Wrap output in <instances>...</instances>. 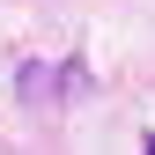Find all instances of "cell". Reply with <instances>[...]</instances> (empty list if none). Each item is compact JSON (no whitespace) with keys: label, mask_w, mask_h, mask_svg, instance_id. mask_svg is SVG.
I'll use <instances>...</instances> for the list:
<instances>
[{"label":"cell","mask_w":155,"mask_h":155,"mask_svg":"<svg viewBox=\"0 0 155 155\" xmlns=\"http://www.w3.org/2000/svg\"><path fill=\"white\" fill-rule=\"evenodd\" d=\"M22 96H30V104H37V96L52 104V96H59V74H52V67H22Z\"/></svg>","instance_id":"1"}]
</instances>
